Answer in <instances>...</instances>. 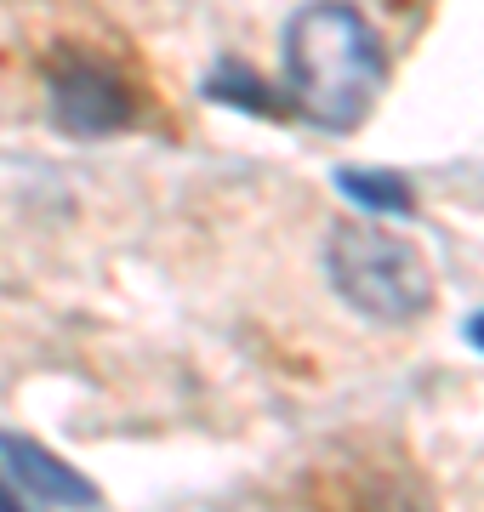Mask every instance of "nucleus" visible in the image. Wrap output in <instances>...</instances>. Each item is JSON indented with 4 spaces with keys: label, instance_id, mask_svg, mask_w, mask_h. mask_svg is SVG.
I'll return each instance as SVG.
<instances>
[{
    "label": "nucleus",
    "instance_id": "7",
    "mask_svg": "<svg viewBox=\"0 0 484 512\" xmlns=\"http://www.w3.org/2000/svg\"><path fill=\"white\" fill-rule=\"evenodd\" d=\"M467 342H473V348H479V353H484V308H479V313H473V319H467Z\"/></svg>",
    "mask_w": 484,
    "mask_h": 512
},
{
    "label": "nucleus",
    "instance_id": "8",
    "mask_svg": "<svg viewBox=\"0 0 484 512\" xmlns=\"http://www.w3.org/2000/svg\"><path fill=\"white\" fill-rule=\"evenodd\" d=\"M12 507H18V490H12V478L0 473V512H12Z\"/></svg>",
    "mask_w": 484,
    "mask_h": 512
},
{
    "label": "nucleus",
    "instance_id": "4",
    "mask_svg": "<svg viewBox=\"0 0 484 512\" xmlns=\"http://www.w3.org/2000/svg\"><path fill=\"white\" fill-rule=\"evenodd\" d=\"M0 473L12 478V490L29 495L35 507H97V490L75 467L46 450V444L23 439V433H0Z\"/></svg>",
    "mask_w": 484,
    "mask_h": 512
},
{
    "label": "nucleus",
    "instance_id": "3",
    "mask_svg": "<svg viewBox=\"0 0 484 512\" xmlns=\"http://www.w3.org/2000/svg\"><path fill=\"white\" fill-rule=\"evenodd\" d=\"M46 109H52V126L69 137H114L120 126H131L126 80L92 57H69L46 74Z\"/></svg>",
    "mask_w": 484,
    "mask_h": 512
},
{
    "label": "nucleus",
    "instance_id": "6",
    "mask_svg": "<svg viewBox=\"0 0 484 512\" xmlns=\"http://www.w3.org/2000/svg\"><path fill=\"white\" fill-rule=\"evenodd\" d=\"M336 188L348 194L365 211H388V217H410L416 211V194L399 171H371V165H342L336 171Z\"/></svg>",
    "mask_w": 484,
    "mask_h": 512
},
{
    "label": "nucleus",
    "instance_id": "1",
    "mask_svg": "<svg viewBox=\"0 0 484 512\" xmlns=\"http://www.w3.org/2000/svg\"><path fill=\"white\" fill-rule=\"evenodd\" d=\"M388 86V46L354 0H308L285 23V92L314 131H354Z\"/></svg>",
    "mask_w": 484,
    "mask_h": 512
},
{
    "label": "nucleus",
    "instance_id": "5",
    "mask_svg": "<svg viewBox=\"0 0 484 512\" xmlns=\"http://www.w3.org/2000/svg\"><path fill=\"white\" fill-rule=\"evenodd\" d=\"M205 97H211V103H228V109H240V114H262V120H280L285 114V103L268 92V80L251 74L245 63H234V57L205 74Z\"/></svg>",
    "mask_w": 484,
    "mask_h": 512
},
{
    "label": "nucleus",
    "instance_id": "2",
    "mask_svg": "<svg viewBox=\"0 0 484 512\" xmlns=\"http://www.w3.org/2000/svg\"><path fill=\"white\" fill-rule=\"evenodd\" d=\"M331 291L371 325H410L433 308V268L410 239L376 222H342L325 239Z\"/></svg>",
    "mask_w": 484,
    "mask_h": 512
}]
</instances>
